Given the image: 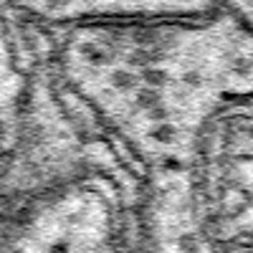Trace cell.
<instances>
[{
    "instance_id": "2",
    "label": "cell",
    "mask_w": 253,
    "mask_h": 253,
    "mask_svg": "<svg viewBox=\"0 0 253 253\" xmlns=\"http://www.w3.org/2000/svg\"><path fill=\"white\" fill-rule=\"evenodd\" d=\"M3 5L46 28H63L101 20L205 15L220 10L223 0H5Z\"/></svg>"
},
{
    "instance_id": "3",
    "label": "cell",
    "mask_w": 253,
    "mask_h": 253,
    "mask_svg": "<svg viewBox=\"0 0 253 253\" xmlns=\"http://www.w3.org/2000/svg\"><path fill=\"white\" fill-rule=\"evenodd\" d=\"M223 8L253 31V0H223Z\"/></svg>"
},
{
    "instance_id": "1",
    "label": "cell",
    "mask_w": 253,
    "mask_h": 253,
    "mask_svg": "<svg viewBox=\"0 0 253 253\" xmlns=\"http://www.w3.org/2000/svg\"><path fill=\"white\" fill-rule=\"evenodd\" d=\"M48 33L61 81L147 172L175 162L218 104L253 89V31L225 8Z\"/></svg>"
}]
</instances>
